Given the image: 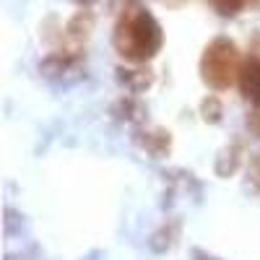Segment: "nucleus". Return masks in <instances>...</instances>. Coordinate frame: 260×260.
Masks as SVG:
<instances>
[{"instance_id":"obj_1","label":"nucleus","mask_w":260,"mask_h":260,"mask_svg":"<svg viewBox=\"0 0 260 260\" xmlns=\"http://www.w3.org/2000/svg\"><path fill=\"white\" fill-rule=\"evenodd\" d=\"M115 47L122 57L141 62L154 57L161 47V26L143 8L125 11L115 29Z\"/></svg>"},{"instance_id":"obj_2","label":"nucleus","mask_w":260,"mask_h":260,"mask_svg":"<svg viewBox=\"0 0 260 260\" xmlns=\"http://www.w3.org/2000/svg\"><path fill=\"white\" fill-rule=\"evenodd\" d=\"M240 68H242L240 52H237V45L229 39H213L201 60L203 81L213 89H229L232 81L240 76Z\"/></svg>"},{"instance_id":"obj_3","label":"nucleus","mask_w":260,"mask_h":260,"mask_svg":"<svg viewBox=\"0 0 260 260\" xmlns=\"http://www.w3.org/2000/svg\"><path fill=\"white\" fill-rule=\"evenodd\" d=\"M240 89L252 102L260 104V57H247L240 68Z\"/></svg>"},{"instance_id":"obj_4","label":"nucleus","mask_w":260,"mask_h":260,"mask_svg":"<svg viewBox=\"0 0 260 260\" xmlns=\"http://www.w3.org/2000/svg\"><path fill=\"white\" fill-rule=\"evenodd\" d=\"M208 3L219 11L221 16H234L237 11L245 6V0H208Z\"/></svg>"},{"instance_id":"obj_5","label":"nucleus","mask_w":260,"mask_h":260,"mask_svg":"<svg viewBox=\"0 0 260 260\" xmlns=\"http://www.w3.org/2000/svg\"><path fill=\"white\" fill-rule=\"evenodd\" d=\"M161 3H169V6H177V3H182V0H161Z\"/></svg>"},{"instance_id":"obj_6","label":"nucleus","mask_w":260,"mask_h":260,"mask_svg":"<svg viewBox=\"0 0 260 260\" xmlns=\"http://www.w3.org/2000/svg\"><path fill=\"white\" fill-rule=\"evenodd\" d=\"M76 3H91V0H76Z\"/></svg>"},{"instance_id":"obj_7","label":"nucleus","mask_w":260,"mask_h":260,"mask_svg":"<svg viewBox=\"0 0 260 260\" xmlns=\"http://www.w3.org/2000/svg\"><path fill=\"white\" fill-rule=\"evenodd\" d=\"M250 3H257V0H250Z\"/></svg>"}]
</instances>
